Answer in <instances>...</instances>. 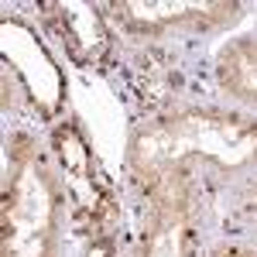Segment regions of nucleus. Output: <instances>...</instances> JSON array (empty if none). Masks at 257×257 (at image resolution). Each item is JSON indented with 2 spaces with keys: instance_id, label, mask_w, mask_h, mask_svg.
I'll list each match as a JSON object with an SVG mask.
<instances>
[{
  "instance_id": "obj_8",
  "label": "nucleus",
  "mask_w": 257,
  "mask_h": 257,
  "mask_svg": "<svg viewBox=\"0 0 257 257\" xmlns=\"http://www.w3.org/2000/svg\"><path fill=\"white\" fill-rule=\"evenodd\" d=\"M216 76L230 96L257 103V38H243L233 41L230 48H223Z\"/></svg>"
},
{
  "instance_id": "obj_10",
  "label": "nucleus",
  "mask_w": 257,
  "mask_h": 257,
  "mask_svg": "<svg viewBox=\"0 0 257 257\" xmlns=\"http://www.w3.org/2000/svg\"><path fill=\"white\" fill-rule=\"evenodd\" d=\"M89 257H113V243H110V240H93Z\"/></svg>"
},
{
  "instance_id": "obj_7",
  "label": "nucleus",
  "mask_w": 257,
  "mask_h": 257,
  "mask_svg": "<svg viewBox=\"0 0 257 257\" xmlns=\"http://www.w3.org/2000/svg\"><path fill=\"white\" fill-rule=\"evenodd\" d=\"M45 14L52 21V28L62 35L65 48L79 62L96 65L106 55L110 38H106V28L99 21L96 7H89V4H45Z\"/></svg>"
},
{
  "instance_id": "obj_9",
  "label": "nucleus",
  "mask_w": 257,
  "mask_h": 257,
  "mask_svg": "<svg viewBox=\"0 0 257 257\" xmlns=\"http://www.w3.org/2000/svg\"><path fill=\"white\" fill-rule=\"evenodd\" d=\"M213 257H257V250H247V247H219V250H213Z\"/></svg>"
},
{
  "instance_id": "obj_4",
  "label": "nucleus",
  "mask_w": 257,
  "mask_h": 257,
  "mask_svg": "<svg viewBox=\"0 0 257 257\" xmlns=\"http://www.w3.org/2000/svg\"><path fill=\"white\" fill-rule=\"evenodd\" d=\"M4 59L14 65L28 93L35 99L41 113H55L62 103V76L55 62L48 59V52L38 45V38L18 24V21H4Z\"/></svg>"
},
{
  "instance_id": "obj_1",
  "label": "nucleus",
  "mask_w": 257,
  "mask_h": 257,
  "mask_svg": "<svg viewBox=\"0 0 257 257\" xmlns=\"http://www.w3.org/2000/svg\"><path fill=\"white\" fill-rule=\"evenodd\" d=\"M185 158H209L219 168H247L257 161V120L219 110H182L144 127L131 144V168L141 182H158Z\"/></svg>"
},
{
  "instance_id": "obj_5",
  "label": "nucleus",
  "mask_w": 257,
  "mask_h": 257,
  "mask_svg": "<svg viewBox=\"0 0 257 257\" xmlns=\"http://www.w3.org/2000/svg\"><path fill=\"white\" fill-rule=\"evenodd\" d=\"M120 21L138 31L165 28H216L237 18V4H189V0H158V4H117Z\"/></svg>"
},
{
  "instance_id": "obj_11",
  "label": "nucleus",
  "mask_w": 257,
  "mask_h": 257,
  "mask_svg": "<svg viewBox=\"0 0 257 257\" xmlns=\"http://www.w3.org/2000/svg\"><path fill=\"white\" fill-rule=\"evenodd\" d=\"M254 202H257V185H254Z\"/></svg>"
},
{
  "instance_id": "obj_6",
  "label": "nucleus",
  "mask_w": 257,
  "mask_h": 257,
  "mask_svg": "<svg viewBox=\"0 0 257 257\" xmlns=\"http://www.w3.org/2000/svg\"><path fill=\"white\" fill-rule=\"evenodd\" d=\"M55 155L62 161V172H65V185H69V196L76 202L82 216H99V209H106V196L96 182V168H93V158H89V148L82 134L72 127V123H62L55 131Z\"/></svg>"
},
{
  "instance_id": "obj_3",
  "label": "nucleus",
  "mask_w": 257,
  "mask_h": 257,
  "mask_svg": "<svg viewBox=\"0 0 257 257\" xmlns=\"http://www.w3.org/2000/svg\"><path fill=\"white\" fill-rule=\"evenodd\" d=\"M151 189V216L141 257H192V189L189 172L168 168Z\"/></svg>"
},
{
  "instance_id": "obj_2",
  "label": "nucleus",
  "mask_w": 257,
  "mask_h": 257,
  "mask_svg": "<svg viewBox=\"0 0 257 257\" xmlns=\"http://www.w3.org/2000/svg\"><path fill=\"white\" fill-rule=\"evenodd\" d=\"M4 185V257H55V189L31 141L11 138Z\"/></svg>"
}]
</instances>
